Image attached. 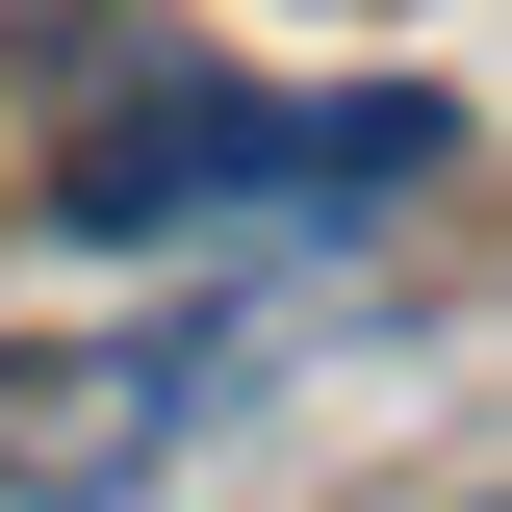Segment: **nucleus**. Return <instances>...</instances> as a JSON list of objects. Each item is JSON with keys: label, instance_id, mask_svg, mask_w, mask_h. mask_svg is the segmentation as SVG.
Returning <instances> with one entry per match:
<instances>
[{"label": "nucleus", "instance_id": "nucleus-1", "mask_svg": "<svg viewBox=\"0 0 512 512\" xmlns=\"http://www.w3.org/2000/svg\"><path fill=\"white\" fill-rule=\"evenodd\" d=\"M461 180V103H231V77H154L52 154V231L77 256H231V231H359V205H436Z\"/></svg>", "mask_w": 512, "mask_h": 512}, {"label": "nucleus", "instance_id": "nucleus-3", "mask_svg": "<svg viewBox=\"0 0 512 512\" xmlns=\"http://www.w3.org/2000/svg\"><path fill=\"white\" fill-rule=\"evenodd\" d=\"M461 512H487V487H461Z\"/></svg>", "mask_w": 512, "mask_h": 512}, {"label": "nucleus", "instance_id": "nucleus-2", "mask_svg": "<svg viewBox=\"0 0 512 512\" xmlns=\"http://www.w3.org/2000/svg\"><path fill=\"white\" fill-rule=\"evenodd\" d=\"M231 410V333H0V512H128L154 461Z\"/></svg>", "mask_w": 512, "mask_h": 512}]
</instances>
